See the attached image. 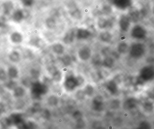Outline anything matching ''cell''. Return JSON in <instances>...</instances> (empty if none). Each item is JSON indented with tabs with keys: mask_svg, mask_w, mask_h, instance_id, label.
Returning a JSON list of instances; mask_svg holds the SVG:
<instances>
[{
	"mask_svg": "<svg viewBox=\"0 0 154 129\" xmlns=\"http://www.w3.org/2000/svg\"><path fill=\"white\" fill-rule=\"evenodd\" d=\"M48 90V87L45 84L38 82L34 83L32 85V95L34 99H39L47 93Z\"/></svg>",
	"mask_w": 154,
	"mask_h": 129,
	"instance_id": "1",
	"label": "cell"
},
{
	"mask_svg": "<svg viewBox=\"0 0 154 129\" xmlns=\"http://www.w3.org/2000/svg\"><path fill=\"white\" fill-rule=\"evenodd\" d=\"M7 119L10 127L11 126L16 127L24 121L22 114L18 112L12 113Z\"/></svg>",
	"mask_w": 154,
	"mask_h": 129,
	"instance_id": "2",
	"label": "cell"
},
{
	"mask_svg": "<svg viewBox=\"0 0 154 129\" xmlns=\"http://www.w3.org/2000/svg\"><path fill=\"white\" fill-rule=\"evenodd\" d=\"M79 83V80L78 78L73 76H70L66 79L65 86L67 90L71 91L74 90Z\"/></svg>",
	"mask_w": 154,
	"mask_h": 129,
	"instance_id": "3",
	"label": "cell"
},
{
	"mask_svg": "<svg viewBox=\"0 0 154 129\" xmlns=\"http://www.w3.org/2000/svg\"><path fill=\"white\" fill-rule=\"evenodd\" d=\"M91 52L90 49L88 47H84L79 50L78 55L79 58L82 61L89 59L91 57Z\"/></svg>",
	"mask_w": 154,
	"mask_h": 129,
	"instance_id": "4",
	"label": "cell"
},
{
	"mask_svg": "<svg viewBox=\"0 0 154 129\" xmlns=\"http://www.w3.org/2000/svg\"><path fill=\"white\" fill-rule=\"evenodd\" d=\"M91 35V33L88 30L84 29H78L76 34L78 39H86L89 38Z\"/></svg>",
	"mask_w": 154,
	"mask_h": 129,
	"instance_id": "5",
	"label": "cell"
},
{
	"mask_svg": "<svg viewBox=\"0 0 154 129\" xmlns=\"http://www.w3.org/2000/svg\"><path fill=\"white\" fill-rule=\"evenodd\" d=\"M75 34L74 31H69L67 33L63 39V41L66 44H69L72 43L75 39Z\"/></svg>",
	"mask_w": 154,
	"mask_h": 129,
	"instance_id": "6",
	"label": "cell"
},
{
	"mask_svg": "<svg viewBox=\"0 0 154 129\" xmlns=\"http://www.w3.org/2000/svg\"><path fill=\"white\" fill-rule=\"evenodd\" d=\"M52 50L56 54L60 55L62 54L65 51L64 46L60 43H56L52 46Z\"/></svg>",
	"mask_w": 154,
	"mask_h": 129,
	"instance_id": "7",
	"label": "cell"
},
{
	"mask_svg": "<svg viewBox=\"0 0 154 129\" xmlns=\"http://www.w3.org/2000/svg\"><path fill=\"white\" fill-rule=\"evenodd\" d=\"M107 89L111 94H114L117 92V86L115 82L110 81L107 84Z\"/></svg>",
	"mask_w": 154,
	"mask_h": 129,
	"instance_id": "8",
	"label": "cell"
},
{
	"mask_svg": "<svg viewBox=\"0 0 154 129\" xmlns=\"http://www.w3.org/2000/svg\"><path fill=\"white\" fill-rule=\"evenodd\" d=\"M100 39L104 42H109L112 39V36L108 32H103L100 33Z\"/></svg>",
	"mask_w": 154,
	"mask_h": 129,
	"instance_id": "9",
	"label": "cell"
},
{
	"mask_svg": "<svg viewBox=\"0 0 154 129\" xmlns=\"http://www.w3.org/2000/svg\"><path fill=\"white\" fill-rule=\"evenodd\" d=\"M25 94V90L21 87H17L14 90V95L16 98H20Z\"/></svg>",
	"mask_w": 154,
	"mask_h": 129,
	"instance_id": "10",
	"label": "cell"
},
{
	"mask_svg": "<svg viewBox=\"0 0 154 129\" xmlns=\"http://www.w3.org/2000/svg\"><path fill=\"white\" fill-rule=\"evenodd\" d=\"M108 20L107 19L104 18H100L99 19L97 22L98 26L100 29H105L108 26Z\"/></svg>",
	"mask_w": 154,
	"mask_h": 129,
	"instance_id": "11",
	"label": "cell"
},
{
	"mask_svg": "<svg viewBox=\"0 0 154 129\" xmlns=\"http://www.w3.org/2000/svg\"><path fill=\"white\" fill-rule=\"evenodd\" d=\"M8 74L11 79H15L18 76V70L14 67H11L8 70Z\"/></svg>",
	"mask_w": 154,
	"mask_h": 129,
	"instance_id": "12",
	"label": "cell"
},
{
	"mask_svg": "<svg viewBox=\"0 0 154 129\" xmlns=\"http://www.w3.org/2000/svg\"><path fill=\"white\" fill-rule=\"evenodd\" d=\"M114 60L111 57H106L103 61V64L106 68H111L114 65Z\"/></svg>",
	"mask_w": 154,
	"mask_h": 129,
	"instance_id": "13",
	"label": "cell"
},
{
	"mask_svg": "<svg viewBox=\"0 0 154 129\" xmlns=\"http://www.w3.org/2000/svg\"><path fill=\"white\" fill-rule=\"evenodd\" d=\"M11 39L14 43H20L22 40V37L20 33H14L12 34Z\"/></svg>",
	"mask_w": 154,
	"mask_h": 129,
	"instance_id": "14",
	"label": "cell"
},
{
	"mask_svg": "<svg viewBox=\"0 0 154 129\" xmlns=\"http://www.w3.org/2000/svg\"><path fill=\"white\" fill-rule=\"evenodd\" d=\"M125 108L128 109H132L136 106V102L133 99H130L127 101L125 103Z\"/></svg>",
	"mask_w": 154,
	"mask_h": 129,
	"instance_id": "15",
	"label": "cell"
},
{
	"mask_svg": "<svg viewBox=\"0 0 154 129\" xmlns=\"http://www.w3.org/2000/svg\"><path fill=\"white\" fill-rule=\"evenodd\" d=\"M23 17V13L21 11H17L13 14L14 20L17 22L21 20Z\"/></svg>",
	"mask_w": 154,
	"mask_h": 129,
	"instance_id": "16",
	"label": "cell"
},
{
	"mask_svg": "<svg viewBox=\"0 0 154 129\" xmlns=\"http://www.w3.org/2000/svg\"><path fill=\"white\" fill-rule=\"evenodd\" d=\"M120 27L123 30H125L128 27V20L125 17H122L119 22Z\"/></svg>",
	"mask_w": 154,
	"mask_h": 129,
	"instance_id": "17",
	"label": "cell"
},
{
	"mask_svg": "<svg viewBox=\"0 0 154 129\" xmlns=\"http://www.w3.org/2000/svg\"><path fill=\"white\" fill-rule=\"evenodd\" d=\"M137 129H152L151 124L146 121L141 122Z\"/></svg>",
	"mask_w": 154,
	"mask_h": 129,
	"instance_id": "18",
	"label": "cell"
},
{
	"mask_svg": "<svg viewBox=\"0 0 154 129\" xmlns=\"http://www.w3.org/2000/svg\"><path fill=\"white\" fill-rule=\"evenodd\" d=\"M61 60H62L63 64H65L66 66H68V65H70L71 64L72 60L70 56L67 55L64 56L62 58Z\"/></svg>",
	"mask_w": 154,
	"mask_h": 129,
	"instance_id": "19",
	"label": "cell"
},
{
	"mask_svg": "<svg viewBox=\"0 0 154 129\" xmlns=\"http://www.w3.org/2000/svg\"><path fill=\"white\" fill-rule=\"evenodd\" d=\"M46 24L48 28L51 29L55 28L56 25V21L52 18H48L46 20Z\"/></svg>",
	"mask_w": 154,
	"mask_h": 129,
	"instance_id": "20",
	"label": "cell"
},
{
	"mask_svg": "<svg viewBox=\"0 0 154 129\" xmlns=\"http://www.w3.org/2000/svg\"><path fill=\"white\" fill-rule=\"evenodd\" d=\"M92 63L95 65H99L101 63V58L99 55H94L92 58Z\"/></svg>",
	"mask_w": 154,
	"mask_h": 129,
	"instance_id": "21",
	"label": "cell"
},
{
	"mask_svg": "<svg viewBox=\"0 0 154 129\" xmlns=\"http://www.w3.org/2000/svg\"><path fill=\"white\" fill-rule=\"evenodd\" d=\"M53 80L56 81H59L61 79V73L59 71H57L53 73Z\"/></svg>",
	"mask_w": 154,
	"mask_h": 129,
	"instance_id": "22",
	"label": "cell"
},
{
	"mask_svg": "<svg viewBox=\"0 0 154 129\" xmlns=\"http://www.w3.org/2000/svg\"><path fill=\"white\" fill-rule=\"evenodd\" d=\"M10 59L11 60V61L15 62V61H17L19 60L20 56H19V54H18V52H14L10 55Z\"/></svg>",
	"mask_w": 154,
	"mask_h": 129,
	"instance_id": "23",
	"label": "cell"
},
{
	"mask_svg": "<svg viewBox=\"0 0 154 129\" xmlns=\"http://www.w3.org/2000/svg\"><path fill=\"white\" fill-rule=\"evenodd\" d=\"M71 14L74 18L77 19H80L82 16L81 12L78 9H75V10H74V11H72V12H71Z\"/></svg>",
	"mask_w": 154,
	"mask_h": 129,
	"instance_id": "24",
	"label": "cell"
},
{
	"mask_svg": "<svg viewBox=\"0 0 154 129\" xmlns=\"http://www.w3.org/2000/svg\"><path fill=\"white\" fill-rule=\"evenodd\" d=\"M6 87L10 90L13 89L14 90L17 87V84L14 81H10L6 84Z\"/></svg>",
	"mask_w": 154,
	"mask_h": 129,
	"instance_id": "25",
	"label": "cell"
},
{
	"mask_svg": "<svg viewBox=\"0 0 154 129\" xmlns=\"http://www.w3.org/2000/svg\"><path fill=\"white\" fill-rule=\"evenodd\" d=\"M93 92V88L91 85H88L85 88L84 93L87 95H90L92 94Z\"/></svg>",
	"mask_w": 154,
	"mask_h": 129,
	"instance_id": "26",
	"label": "cell"
},
{
	"mask_svg": "<svg viewBox=\"0 0 154 129\" xmlns=\"http://www.w3.org/2000/svg\"><path fill=\"white\" fill-rule=\"evenodd\" d=\"M7 75L4 70L0 69V80L5 81L7 79Z\"/></svg>",
	"mask_w": 154,
	"mask_h": 129,
	"instance_id": "27",
	"label": "cell"
},
{
	"mask_svg": "<svg viewBox=\"0 0 154 129\" xmlns=\"http://www.w3.org/2000/svg\"><path fill=\"white\" fill-rule=\"evenodd\" d=\"M126 45L125 43H121L119 44L118 47V50L119 52L123 53L125 51L126 49Z\"/></svg>",
	"mask_w": 154,
	"mask_h": 129,
	"instance_id": "28",
	"label": "cell"
},
{
	"mask_svg": "<svg viewBox=\"0 0 154 129\" xmlns=\"http://www.w3.org/2000/svg\"><path fill=\"white\" fill-rule=\"evenodd\" d=\"M48 101L49 102H50L51 104H56L57 100V99L56 98V97H54V96H51L49 99Z\"/></svg>",
	"mask_w": 154,
	"mask_h": 129,
	"instance_id": "29",
	"label": "cell"
},
{
	"mask_svg": "<svg viewBox=\"0 0 154 129\" xmlns=\"http://www.w3.org/2000/svg\"><path fill=\"white\" fill-rule=\"evenodd\" d=\"M77 94V97H78V98H79V99H82V98H83V96H84L85 93H84V92L82 91H80L79 92H78Z\"/></svg>",
	"mask_w": 154,
	"mask_h": 129,
	"instance_id": "30",
	"label": "cell"
},
{
	"mask_svg": "<svg viewBox=\"0 0 154 129\" xmlns=\"http://www.w3.org/2000/svg\"><path fill=\"white\" fill-rule=\"evenodd\" d=\"M24 2L23 3H24V5L27 6H31L32 4V2L31 1H24Z\"/></svg>",
	"mask_w": 154,
	"mask_h": 129,
	"instance_id": "31",
	"label": "cell"
},
{
	"mask_svg": "<svg viewBox=\"0 0 154 129\" xmlns=\"http://www.w3.org/2000/svg\"><path fill=\"white\" fill-rule=\"evenodd\" d=\"M32 75H33V77H37L38 75V72L37 71H36V70H33V71H32Z\"/></svg>",
	"mask_w": 154,
	"mask_h": 129,
	"instance_id": "32",
	"label": "cell"
},
{
	"mask_svg": "<svg viewBox=\"0 0 154 129\" xmlns=\"http://www.w3.org/2000/svg\"><path fill=\"white\" fill-rule=\"evenodd\" d=\"M4 110V109H3V108L0 106V115H1L2 113L3 112Z\"/></svg>",
	"mask_w": 154,
	"mask_h": 129,
	"instance_id": "33",
	"label": "cell"
}]
</instances>
